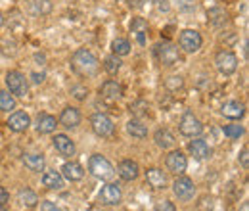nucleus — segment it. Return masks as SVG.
Returning a JSON list of instances; mask_svg holds the SVG:
<instances>
[{
  "label": "nucleus",
  "instance_id": "f257e3e1",
  "mask_svg": "<svg viewBox=\"0 0 249 211\" xmlns=\"http://www.w3.org/2000/svg\"><path fill=\"white\" fill-rule=\"evenodd\" d=\"M71 69L81 77H94L98 73V69H100V63H98V58L90 50L81 48L71 58Z\"/></svg>",
  "mask_w": 249,
  "mask_h": 211
},
{
  "label": "nucleus",
  "instance_id": "f03ea898",
  "mask_svg": "<svg viewBox=\"0 0 249 211\" xmlns=\"http://www.w3.org/2000/svg\"><path fill=\"white\" fill-rule=\"evenodd\" d=\"M89 169H90V173H92L96 179H100V181H109L111 177H113V165L104 157V155H92L90 157V161H89Z\"/></svg>",
  "mask_w": 249,
  "mask_h": 211
},
{
  "label": "nucleus",
  "instance_id": "7ed1b4c3",
  "mask_svg": "<svg viewBox=\"0 0 249 211\" xmlns=\"http://www.w3.org/2000/svg\"><path fill=\"white\" fill-rule=\"evenodd\" d=\"M156 56L163 65H175V63H178V61L182 60L178 46H175L171 42H159V44H156Z\"/></svg>",
  "mask_w": 249,
  "mask_h": 211
},
{
  "label": "nucleus",
  "instance_id": "20e7f679",
  "mask_svg": "<svg viewBox=\"0 0 249 211\" xmlns=\"http://www.w3.org/2000/svg\"><path fill=\"white\" fill-rule=\"evenodd\" d=\"M6 85H8L10 92L16 96H27V92H29V83H27L25 75H21L19 71H10L6 75Z\"/></svg>",
  "mask_w": 249,
  "mask_h": 211
},
{
  "label": "nucleus",
  "instance_id": "39448f33",
  "mask_svg": "<svg viewBox=\"0 0 249 211\" xmlns=\"http://www.w3.org/2000/svg\"><path fill=\"white\" fill-rule=\"evenodd\" d=\"M215 65L222 75H232L238 67V58L236 54H232L230 50H220L215 58Z\"/></svg>",
  "mask_w": 249,
  "mask_h": 211
},
{
  "label": "nucleus",
  "instance_id": "423d86ee",
  "mask_svg": "<svg viewBox=\"0 0 249 211\" xmlns=\"http://www.w3.org/2000/svg\"><path fill=\"white\" fill-rule=\"evenodd\" d=\"M201 35L197 33V31L194 29H184L180 33V38H178V44H180V48L184 50V52H197L199 48H201Z\"/></svg>",
  "mask_w": 249,
  "mask_h": 211
},
{
  "label": "nucleus",
  "instance_id": "0eeeda50",
  "mask_svg": "<svg viewBox=\"0 0 249 211\" xmlns=\"http://www.w3.org/2000/svg\"><path fill=\"white\" fill-rule=\"evenodd\" d=\"M90 123H92V131L98 136L106 138V136L113 134V123H111V119L106 114H94Z\"/></svg>",
  "mask_w": 249,
  "mask_h": 211
},
{
  "label": "nucleus",
  "instance_id": "6e6552de",
  "mask_svg": "<svg viewBox=\"0 0 249 211\" xmlns=\"http://www.w3.org/2000/svg\"><path fill=\"white\" fill-rule=\"evenodd\" d=\"M173 190H175L177 198H178V200H182V202L192 200V198H194V194H196V186H194V182L190 181L188 177H180V179H177L175 184H173Z\"/></svg>",
  "mask_w": 249,
  "mask_h": 211
},
{
  "label": "nucleus",
  "instance_id": "1a4fd4ad",
  "mask_svg": "<svg viewBox=\"0 0 249 211\" xmlns=\"http://www.w3.org/2000/svg\"><path fill=\"white\" fill-rule=\"evenodd\" d=\"M201 131H203V125L199 123L197 117H194V114L188 112L180 121V133L184 136H197V134H201Z\"/></svg>",
  "mask_w": 249,
  "mask_h": 211
},
{
  "label": "nucleus",
  "instance_id": "9d476101",
  "mask_svg": "<svg viewBox=\"0 0 249 211\" xmlns=\"http://www.w3.org/2000/svg\"><path fill=\"white\" fill-rule=\"evenodd\" d=\"M167 167H169L171 173H175V175H182L188 167L186 155H184L182 152H171V153L167 155Z\"/></svg>",
  "mask_w": 249,
  "mask_h": 211
},
{
  "label": "nucleus",
  "instance_id": "9b49d317",
  "mask_svg": "<svg viewBox=\"0 0 249 211\" xmlns=\"http://www.w3.org/2000/svg\"><path fill=\"white\" fill-rule=\"evenodd\" d=\"M121 196L123 194H121V188L117 184H106L100 192V200L107 206H117L121 202Z\"/></svg>",
  "mask_w": 249,
  "mask_h": 211
},
{
  "label": "nucleus",
  "instance_id": "f8f14e48",
  "mask_svg": "<svg viewBox=\"0 0 249 211\" xmlns=\"http://www.w3.org/2000/svg\"><path fill=\"white\" fill-rule=\"evenodd\" d=\"M100 94L104 100L107 102H117L121 96H123V87L117 83V81H106L100 89Z\"/></svg>",
  "mask_w": 249,
  "mask_h": 211
},
{
  "label": "nucleus",
  "instance_id": "ddd939ff",
  "mask_svg": "<svg viewBox=\"0 0 249 211\" xmlns=\"http://www.w3.org/2000/svg\"><path fill=\"white\" fill-rule=\"evenodd\" d=\"M29 125H31V119H29V115H27L25 112H16V114H12L10 119H8V127H10L14 133H23V131H27Z\"/></svg>",
  "mask_w": 249,
  "mask_h": 211
},
{
  "label": "nucleus",
  "instance_id": "4468645a",
  "mask_svg": "<svg viewBox=\"0 0 249 211\" xmlns=\"http://www.w3.org/2000/svg\"><path fill=\"white\" fill-rule=\"evenodd\" d=\"M119 177L123 179V181H134L136 177H138V163L136 161H132V159H124L119 163Z\"/></svg>",
  "mask_w": 249,
  "mask_h": 211
},
{
  "label": "nucleus",
  "instance_id": "2eb2a0df",
  "mask_svg": "<svg viewBox=\"0 0 249 211\" xmlns=\"http://www.w3.org/2000/svg\"><path fill=\"white\" fill-rule=\"evenodd\" d=\"M54 146H56V150L60 152L62 155H65V157H69V155L75 153V144H73V140H71L69 136H65V134H56V136H54Z\"/></svg>",
  "mask_w": 249,
  "mask_h": 211
},
{
  "label": "nucleus",
  "instance_id": "dca6fc26",
  "mask_svg": "<svg viewBox=\"0 0 249 211\" xmlns=\"http://www.w3.org/2000/svg\"><path fill=\"white\" fill-rule=\"evenodd\" d=\"M220 112H222V115L228 117V119H242L244 114H246V108H244V104H240V102H226Z\"/></svg>",
  "mask_w": 249,
  "mask_h": 211
},
{
  "label": "nucleus",
  "instance_id": "f3484780",
  "mask_svg": "<svg viewBox=\"0 0 249 211\" xmlns=\"http://www.w3.org/2000/svg\"><path fill=\"white\" fill-rule=\"evenodd\" d=\"M60 123H62L65 129H73L81 123V114L77 108H65L60 115Z\"/></svg>",
  "mask_w": 249,
  "mask_h": 211
},
{
  "label": "nucleus",
  "instance_id": "a211bd4d",
  "mask_svg": "<svg viewBox=\"0 0 249 211\" xmlns=\"http://www.w3.org/2000/svg\"><path fill=\"white\" fill-rule=\"evenodd\" d=\"M56 127H58L56 117H52V115H48V114H40V115H38V119H36V131H38L40 134H50V133L56 131Z\"/></svg>",
  "mask_w": 249,
  "mask_h": 211
},
{
  "label": "nucleus",
  "instance_id": "6ab92c4d",
  "mask_svg": "<svg viewBox=\"0 0 249 211\" xmlns=\"http://www.w3.org/2000/svg\"><path fill=\"white\" fill-rule=\"evenodd\" d=\"M190 153L196 157V159H207L211 155V148L207 146L205 140H192L190 146H188Z\"/></svg>",
  "mask_w": 249,
  "mask_h": 211
},
{
  "label": "nucleus",
  "instance_id": "aec40b11",
  "mask_svg": "<svg viewBox=\"0 0 249 211\" xmlns=\"http://www.w3.org/2000/svg\"><path fill=\"white\" fill-rule=\"evenodd\" d=\"M62 173H63V177L69 179V181H81V179L85 177V169H83L79 163H75V161L65 163L62 167Z\"/></svg>",
  "mask_w": 249,
  "mask_h": 211
},
{
  "label": "nucleus",
  "instance_id": "412c9836",
  "mask_svg": "<svg viewBox=\"0 0 249 211\" xmlns=\"http://www.w3.org/2000/svg\"><path fill=\"white\" fill-rule=\"evenodd\" d=\"M146 181L154 188H165L167 186V175L161 169H148L146 171Z\"/></svg>",
  "mask_w": 249,
  "mask_h": 211
},
{
  "label": "nucleus",
  "instance_id": "4be33fe9",
  "mask_svg": "<svg viewBox=\"0 0 249 211\" xmlns=\"http://www.w3.org/2000/svg\"><path fill=\"white\" fill-rule=\"evenodd\" d=\"M23 163L29 171H35V173H40L44 169V157L38 155V153H25L23 155Z\"/></svg>",
  "mask_w": 249,
  "mask_h": 211
},
{
  "label": "nucleus",
  "instance_id": "5701e85b",
  "mask_svg": "<svg viewBox=\"0 0 249 211\" xmlns=\"http://www.w3.org/2000/svg\"><path fill=\"white\" fill-rule=\"evenodd\" d=\"M42 184L48 186V188L60 190V188H63V177L58 171H46V173L42 175Z\"/></svg>",
  "mask_w": 249,
  "mask_h": 211
},
{
  "label": "nucleus",
  "instance_id": "b1692460",
  "mask_svg": "<svg viewBox=\"0 0 249 211\" xmlns=\"http://www.w3.org/2000/svg\"><path fill=\"white\" fill-rule=\"evenodd\" d=\"M130 29L132 33L136 35V38H138V44H146V33H148V23L144 21V19H140V18H136L134 21H132V25H130Z\"/></svg>",
  "mask_w": 249,
  "mask_h": 211
},
{
  "label": "nucleus",
  "instance_id": "393cba45",
  "mask_svg": "<svg viewBox=\"0 0 249 211\" xmlns=\"http://www.w3.org/2000/svg\"><path fill=\"white\" fill-rule=\"evenodd\" d=\"M156 144L159 146V148H163V150H169V148L175 146V136H173L169 131L161 129V131H157L156 133Z\"/></svg>",
  "mask_w": 249,
  "mask_h": 211
},
{
  "label": "nucleus",
  "instance_id": "a878e982",
  "mask_svg": "<svg viewBox=\"0 0 249 211\" xmlns=\"http://www.w3.org/2000/svg\"><path fill=\"white\" fill-rule=\"evenodd\" d=\"M126 131H128V134H132L134 138H146V136H148V129H146V125L138 119L128 121Z\"/></svg>",
  "mask_w": 249,
  "mask_h": 211
},
{
  "label": "nucleus",
  "instance_id": "bb28decb",
  "mask_svg": "<svg viewBox=\"0 0 249 211\" xmlns=\"http://www.w3.org/2000/svg\"><path fill=\"white\" fill-rule=\"evenodd\" d=\"M19 202L25 206V208H35L36 204H38V196L29 190V188H25V190H19Z\"/></svg>",
  "mask_w": 249,
  "mask_h": 211
},
{
  "label": "nucleus",
  "instance_id": "cd10ccee",
  "mask_svg": "<svg viewBox=\"0 0 249 211\" xmlns=\"http://www.w3.org/2000/svg\"><path fill=\"white\" fill-rule=\"evenodd\" d=\"M16 108V98L10 92L0 91V110L2 112H12Z\"/></svg>",
  "mask_w": 249,
  "mask_h": 211
},
{
  "label": "nucleus",
  "instance_id": "c85d7f7f",
  "mask_svg": "<svg viewBox=\"0 0 249 211\" xmlns=\"http://www.w3.org/2000/svg\"><path fill=\"white\" fill-rule=\"evenodd\" d=\"M31 4H33V8H31L33 14L44 16V14H50V10H52V2H50V0H33Z\"/></svg>",
  "mask_w": 249,
  "mask_h": 211
},
{
  "label": "nucleus",
  "instance_id": "c756f323",
  "mask_svg": "<svg viewBox=\"0 0 249 211\" xmlns=\"http://www.w3.org/2000/svg\"><path fill=\"white\" fill-rule=\"evenodd\" d=\"M104 69L109 73V75H115L119 69H121V60H119V56H109V58H106L104 61Z\"/></svg>",
  "mask_w": 249,
  "mask_h": 211
},
{
  "label": "nucleus",
  "instance_id": "7c9ffc66",
  "mask_svg": "<svg viewBox=\"0 0 249 211\" xmlns=\"http://www.w3.org/2000/svg\"><path fill=\"white\" fill-rule=\"evenodd\" d=\"M111 48H113L115 56H126V54L130 52V44H128V40H124V38H115L113 44H111Z\"/></svg>",
  "mask_w": 249,
  "mask_h": 211
},
{
  "label": "nucleus",
  "instance_id": "2f4dec72",
  "mask_svg": "<svg viewBox=\"0 0 249 211\" xmlns=\"http://www.w3.org/2000/svg\"><path fill=\"white\" fill-rule=\"evenodd\" d=\"M209 19H211L215 25H222V23H226V12L220 10V8H213V10L209 12Z\"/></svg>",
  "mask_w": 249,
  "mask_h": 211
},
{
  "label": "nucleus",
  "instance_id": "473e14b6",
  "mask_svg": "<svg viewBox=\"0 0 249 211\" xmlns=\"http://www.w3.org/2000/svg\"><path fill=\"white\" fill-rule=\"evenodd\" d=\"M224 134L230 138H240L244 134V127L242 125H226L224 127Z\"/></svg>",
  "mask_w": 249,
  "mask_h": 211
},
{
  "label": "nucleus",
  "instance_id": "72a5a7b5",
  "mask_svg": "<svg viewBox=\"0 0 249 211\" xmlns=\"http://www.w3.org/2000/svg\"><path fill=\"white\" fill-rule=\"evenodd\" d=\"M8 27L12 31H21L25 27L23 19H19V12H14V14H12V18L8 19Z\"/></svg>",
  "mask_w": 249,
  "mask_h": 211
},
{
  "label": "nucleus",
  "instance_id": "f704fd0d",
  "mask_svg": "<svg viewBox=\"0 0 249 211\" xmlns=\"http://www.w3.org/2000/svg\"><path fill=\"white\" fill-rule=\"evenodd\" d=\"M167 89H171V91H177V89H180L182 87V77H177V75H173V77H169L167 79Z\"/></svg>",
  "mask_w": 249,
  "mask_h": 211
},
{
  "label": "nucleus",
  "instance_id": "c9c22d12",
  "mask_svg": "<svg viewBox=\"0 0 249 211\" xmlns=\"http://www.w3.org/2000/svg\"><path fill=\"white\" fill-rule=\"evenodd\" d=\"M71 94H73L77 100H85V98H87V94H89V89H87V87H83V85H77V87H73V89H71Z\"/></svg>",
  "mask_w": 249,
  "mask_h": 211
},
{
  "label": "nucleus",
  "instance_id": "e433bc0d",
  "mask_svg": "<svg viewBox=\"0 0 249 211\" xmlns=\"http://www.w3.org/2000/svg\"><path fill=\"white\" fill-rule=\"evenodd\" d=\"M156 211H177V208H175L171 202L163 200V202H159V204L156 206Z\"/></svg>",
  "mask_w": 249,
  "mask_h": 211
},
{
  "label": "nucleus",
  "instance_id": "4c0bfd02",
  "mask_svg": "<svg viewBox=\"0 0 249 211\" xmlns=\"http://www.w3.org/2000/svg\"><path fill=\"white\" fill-rule=\"evenodd\" d=\"M249 152H248V146L242 150V153H240V161H242V165H244V169H248L249 167Z\"/></svg>",
  "mask_w": 249,
  "mask_h": 211
},
{
  "label": "nucleus",
  "instance_id": "58836bf2",
  "mask_svg": "<svg viewBox=\"0 0 249 211\" xmlns=\"http://www.w3.org/2000/svg\"><path fill=\"white\" fill-rule=\"evenodd\" d=\"M42 211H62L56 204H52V202H42Z\"/></svg>",
  "mask_w": 249,
  "mask_h": 211
},
{
  "label": "nucleus",
  "instance_id": "ea45409f",
  "mask_svg": "<svg viewBox=\"0 0 249 211\" xmlns=\"http://www.w3.org/2000/svg\"><path fill=\"white\" fill-rule=\"evenodd\" d=\"M8 198H10V196H8V190L0 186V206H4V204L8 202Z\"/></svg>",
  "mask_w": 249,
  "mask_h": 211
},
{
  "label": "nucleus",
  "instance_id": "a19ab883",
  "mask_svg": "<svg viewBox=\"0 0 249 211\" xmlns=\"http://www.w3.org/2000/svg\"><path fill=\"white\" fill-rule=\"evenodd\" d=\"M144 2H146V0H128V4H130V6H134V8H142V6H144Z\"/></svg>",
  "mask_w": 249,
  "mask_h": 211
},
{
  "label": "nucleus",
  "instance_id": "79ce46f5",
  "mask_svg": "<svg viewBox=\"0 0 249 211\" xmlns=\"http://www.w3.org/2000/svg\"><path fill=\"white\" fill-rule=\"evenodd\" d=\"M33 81H35V83H42V81H44V75H42V73H40V75H38V73H33Z\"/></svg>",
  "mask_w": 249,
  "mask_h": 211
},
{
  "label": "nucleus",
  "instance_id": "37998d69",
  "mask_svg": "<svg viewBox=\"0 0 249 211\" xmlns=\"http://www.w3.org/2000/svg\"><path fill=\"white\" fill-rule=\"evenodd\" d=\"M240 211H249V204H244V206H242V210Z\"/></svg>",
  "mask_w": 249,
  "mask_h": 211
},
{
  "label": "nucleus",
  "instance_id": "c03bdc74",
  "mask_svg": "<svg viewBox=\"0 0 249 211\" xmlns=\"http://www.w3.org/2000/svg\"><path fill=\"white\" fill-rule=\"evenodd\" d=\"M2 23H4V18H2V14H0V27H2Z\"/></svg>",
  "mask_w": 249,
  "mask_h": 211
},
{
  "label": "nucleus",
  "instance_id": "a18cd8bd",
  "mask_svg": "<svg viewBox=\"0 0 249 211\" xmlns=\"http://www.w3.org/2000/svg\"><path fill=\"white\" fill-rule=\"evenodd\" d=\"M152 2H156V4H161V2H165V0H152Z\"/></svg>",
  "mask_w": 249,
  "mask_h": 211
},
{
  "label": "nucleus",
  "instance_id": "49530a36",
  "mask_svg": "<svg viewBox=\"0 0 249 211\" xmlns=\"http://www.w3.org/2000/svg\"><path fill=\"white\" fill-rule=\"evenodd\" d=\"M0 211H6V210H4V208H2V206H0Z\"/></svg>",
  "mask_w": 249,
  "mask_h": 211
}]
</instances>
